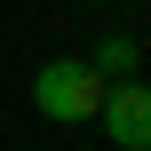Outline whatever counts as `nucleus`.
<instances>
[{
  "label": "nucleus",
  "instance_id": "1",
  "mask_svg": "<svg viewBox=\"0 0 151 151\" xmlns=\"http://www.w3.org/2000/svg\"><path fill=\"white\" fill-rule=\"evenodd\" d=\"M96 104H104V72H96L88 56H56V64L32 72V111H40V119L80 127V119H96Z\"/></svg>",
  "mask_w": 151,
  "mask_h": 151
},
{
  "label": "nucleus",
  "instance_id": "2",
  "mask_svg": "<svg viewBox=\"0 0 151 151\" xmlns=\"http://www.w3.org/2000/svg\"><path fill=\"white\" fill-rule=\"evenodd\" d=\"M104 135L119 151H151V88L143 80H104V104H96Z\"/></svg>",
  "mask_w": 151,
  "mask_h": 151
},
{
  "label": "nucleus",
  "instance_id": "3",
  "mask_svg": "<svg viewBox=\"0 0 151 151\" xmlns=\"http://www.w3.org/2000/svg\"><path fill=\"white\" fill-rule=\"evenodd\" d=\"M88 64H96L104 80H127V72H135V40H119V32H111V40H104V48L88 56Z\"/></svg>",
  "mask_w": 151,
  "mask_h": 151
},
{
  "label": "nucleus",
  "instance_id": "4",
  "mask_svg": "<svg viewBox=\"0 0 151 151\" xmlns=\"http://www.w3.org/2000/svg\"><path fill=\"white\" fill-rule=\"evenodd\" d=\"M88 8H111V0H88Z\"/></svg>",
  "mask_w": 151,
  "mask_h": 151
}]
</instances>
